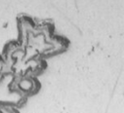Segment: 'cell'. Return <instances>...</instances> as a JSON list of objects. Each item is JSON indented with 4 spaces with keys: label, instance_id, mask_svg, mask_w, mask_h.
<instances>
[{
    "label": "cell",
    "instance_id": "cell-1",
    "mask_svg": "<svg viewBox=\"0 0 124 113\" xmlns=\"http://www.w3.org/2000/svg\"><path fill=\"white\" fill-rule=\"evenodd\" d=\"M0 113H20L12 103L0 100Z\"/></svg>",
    "mask_w": 124,
    "mask_h": 113
}]
</instances>
